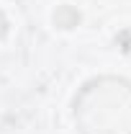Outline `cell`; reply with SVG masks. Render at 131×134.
Segmentation results:
<instances>
[{
    "label": "cell",
    "mask_w": 131,
    "mask_h": 134,
    "mask_svg": "<svg viewBox=\"0 0 131 134\" xmlns=\"http://www.w3.org/2000/svg\"><path fill=\"white\" fill-rule=\"evenodd\" d=\"M75 121L82 134H131V83L103 75L75 96Z\"/></svg>",
    "instance_id": "obj_1"
},
{
    "label": "cell",
    "mask_w": 131,
    "mask_h": 134,
    "mask_svg": "<svg viewBox=\"0 0 131 134\" xmlns=\"http://www.w3.org/2000/svg\"><path fill=\"white\" fill-rule=\"evenodd\" d=\"M80 21H82L80 10H77V8H72V5H59V8L54 10V26H57V29L69 31V29H75Z\"/></svg>",
    "instance_id": "obj_2"
},
{
    "label": "cell",
    "mask_w": 131,
    "mask_h": 134,
    "mask_svg": "<svg viewBox=\"0 0 131 134\" xmlns=\"http://www.w3.org/2000/svg\"><path fill=\"white\" fill-rule=\"evenodd\" d=\"M5 34H8V18H5V13L0 10V39H3Z\"/></svg>",
    "instance_id": "obj_3"
}]
</instances>
